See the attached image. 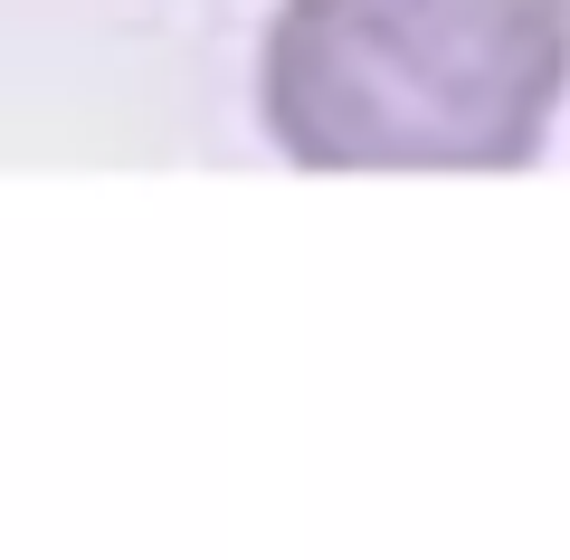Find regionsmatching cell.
<instances>
[{"mask_svg":"<svg viewBox=\"0 0 570 560\" xmlns=\"http://www.w3.org/2000/svg\"><path fill=\"white\" fill-rule=\"evenodd\" d=\"M570 86V0H285L266 134L314 171H504Z\"/></svg>","mask_w":570,"mask_h":560,"instance_id":"cell-1","label":"cell"}]
</instances>
